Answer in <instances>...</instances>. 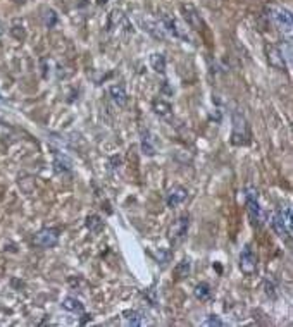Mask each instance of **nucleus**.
I'll return each instance as SVG.
<instances>
[{"label": "nucleus", "instance_id": "nucleus-1", "mask_svg": "<svg viewBox=\"0 0 293 327\" xmlns=\"http://www.w3.org/2000/svg\"><path fill=\"white\" fill-rule=\"evenodd\" d=\"M245 203H247V214L248 219H250L252 226L255 227H262L266 222V214L262 210L261 203H259V195L257 190L252 186H248L245 190Z\"/></svg>", "mask_w": 293, "mask_h": 327}, {"label": "nucleus", "instance_id": "nucleus-2", "mask_svg": "<svg viewBox=\"0 0 293 327\" xmlns=\"http://www.w3.org/2000/svg\"><path fill=\"white\" fill-rule=\"evenodd\" d=\"M272 229L278 234L279 238H285L290 240L293 233V222H292V209L285 207V209H279L278 212L272 216Z\"/></svg>", "mask_w": 293, "mask_h": 327}, {"label": "nucleus", "instance_id": "nucleus-3", "mask_svg": "<svg viewBox=\"0 0 293 327\" xmlns=\"http://www.w3.org/2000/svg\"><path fill=\"white\" fill-rule=\"evenodd\" d=\"M247 141H248V124L242 114L235 112V114H233L231 143L240 147V145H247Z\"/></svg>", "mask_w": 293, "mask_h": 327}, {"label": "nucleus", "instance_id": "nucleus-4", "mask_svg": "<svg viewBox=\"0 0 293 327\" xmlns=\"http://www.w3.org/2000/svg\"><path fill=\"white\" fill-rule=\"evenodd\" d=\"M159 21H161L166 35L172 36V38H179V40H190L188 33H186V28L174 18V16L162 14L161 18H159Z\"/></svg>", "mask_w": 293, "mask_h": 327}, {"label": "nucleus", "instance_id": "nucleus-5", "mask_svg": "<svg viewBox=\"0 0 293 327\" xmlns=\"http://www.w3.org/2000/svg\"><path fill=\"white\" fill-rule=\"evenodd\" d=\"M33 243L40 248H54L59 243V231L55 227H43L35 234Z\"/></svg>", "mask_w": 293, "mask_h": 327}, {"label": "nucleus", "instance_id": "nucleus-6", "mask_svg": "<svg viewBox=\"0 0 293 327\" xmlns=\"http://www.w3.org/2000/svg\"><path fill=\"white\" fill-rule=\"evenodd\" d=\"M271 18L274 21V24L281 29L286 35H292V28H293V21H292V14H290L288 9L283 7H271Z\"/></svg>", "mask_w": 293, "mask_h": 327}, {"label": "nucleus", "instance_id": "nucleus-7", "mask_svg": "<svg viewBox=\"0 0 293 327\" xmlns=\"http://www.w3.org/2000/svg\"><path fill=\"white\" fill-rule=\"evenodd\" d=\"M188 227H190V216L188 214H183V216H179L174 220V224L169 229V238H171L172 243H181L185 240L186 233H188Z\"/></svg>", "mask_w": 293, "mask_h": 327}, {"label": "nucleus", "instance_id": "nucleus-8", "mask_svg": "<svg viewBox=\"0 0 293 327\" xmlns=\"http://www.w3.org/2000/svg\"><path fill=\"white\" fill-rule=\"evenodd\" d=\"M240 269L245 276H252L257 270V257L252 252L250 244H247L240 253Z\"/></svg>", "mask_w": 293, "mask_h": 327}, {"label": "nucleus", "instance_id": "nucleus-9", "mask_svg": "<svg viewBox=\"0 0 293 327\" xmlns=\"http://www.w3.org/2000/svg\"><path fill=\"white\" fill-rule=\"evenodd\" d=\"M138 22H140V26H142V29L143 31H146L150 36H154L155 40H164L166 36V31H164V28H162V24H161V21L159 19H152V18H143V16H140L138 18Z\"/></svg>", "mask_w": 293, "mask_h": 327}, {"label": "nucleus", "instance_id": "nucleus-10", "mask_svg": "<svg viewBox=\"0 0 293 327\" xmlns=\"http://www.w3.org/2000/svg\"><path fill=\"white\" fill-rule=\"evenodd\" d=\"M186 198H188V190L179 186V184H174V186L169 190L168 196H166V205H168L169 209H176V207L185 203Z\"/></svg>", "mask_w": 293, "mask_h": 327}, {"label": "nucleus", "instance_id": "nucleus-11", "mask_svg": "<svg viewBox=\"0 0 293 327\" xmlns=\"http://www.w3.org/2000/svg\"><path fill=\"white\" fill-rule=\"evenodd\" d=\"M181 12H183V18H185V22L190 26V28L192 29L202 28V18H200V14H198V11L193 7L192 4H183Z\"/></svg>", "mask_w": 293, "mask_h": 327}, {"label": "nucleus", "instance_id": "nucleus-12", "mask_svg": "<svg viewBox=\"0 0 293 327\" xmlns=\"http://www.w3.org/2000/svg\"><path fill=\"white\" fill-rule=\"evenodd\" d=\"M266 55H268L269 64L274 69H285L286 67V59L283 55L279 45H268L266 47Z\"/></svg>", "mask_w": 293, "mask_h": 327}, {"label": "nucleus", "instance_id": "nucleus-13", "mask_svg": "<svg viewBox=\"0 0 293 327\" xmlns=\"http://www.w3.org/2000/svg\"><path fill=\"white\" fill-rule=\"evenodd\" d=\"M73 169V160L64 153H59V152H54V171L55 174H66L71 173Z\"/></svg>", "mask_w": 293, "mask_h": 327}, {"label": "nucleus", "instance_id": "nucleus-14", "mask_svg": "<svg viewBox=\"0 0 293 327\" xmlns=\"http://www.w3.org/2000/svg\"><path fill=\"white\" fill-rule=\"evenodd\" d=\"M140 145H142V152L146 157H154L155 155V145L152 141V134L148 130H142V134H140Z\"/></svg>", "mask_w": 293, "mask_h": 327}, {"label": "nucleus", "instance_id": "nucleus-15", "mask_svg": "<svg viewBox=\"0 0 293 327\" xmlns=\"http://www.w3.org/2000/svg\"><path fill=\"white\" fill-rule=\"evenodd\" d=\"M109 95H111L112 102L118 104L119 107H124V105L128 104V93H126L122 85H112V87L109 88Z\"/></svg>", "mask_w": 293, "mask_h": 327}, {"label": "nucleus", "instance_id": "nucleus-16", "mask_svg": "<svg viewBox=\"0 0 293 327\" xmlns=\"http://www.w3.org/2000/svg\"><path fill=\"white\" fill-rule=\"evenodd\" d=\"M122 317H124V322L131 327H140L145 324V317H143V313L138 312V310H126V312L122 313Z\"/></svg>", "mask_w": 293, "mask_h": 327}, {"label": "nucleus", "instance_id": "nucleus-17", "mask_svg": "<svg viewBox=\"0 0 293 327\" xmlns=\"http://www.w3.org/2000/svg\"><path fill=\"white\" fill-rule=\"evenodd\" d=\"M152 109H154L155 114H157L159 117H162V119L171 117V114H172L171 104H169V102H166V100H162V98H159V100H154V104H152Z\"/></svg>", "mask_w": 293, "mask_h": 327}, {"label": "nucleus", "instance_id": "nucleus-18", "mask_svg": "<svg viewBox=\"0 0 293 327\" xmlns=\"http://www.w3.org/2000/svg\"><path fill=\"white\" fill-rule=\"evenodd\" d=\"M85 226H86V229H88L90 233L98 234V233H102V229H104V220H102L100 216H97V214H92V216L86 217Z\"/></svg>", "mask_w": 293, "mask_h": 327}, {"label": "nucleus", "instance_id": "nucleus-19", "mask_svg": "<svg viewBox=\"0 0 293 327\" xmlns=\"http://www.w3.org/2000/svg\"><path fill=\"white\" fill-rule=\"evenodd\" d=\"M148 62H150V67L154 69L159 74H164L166 72V57L164 54H159V52H154L148 57Z\"/></svg>", "mask_w": 293, "mask_h": 327}, {"label": "nucleus", "instance_id": "nucleus-20", "mask_svg": "<svg viewBox=\"0 0 293 327\" xmlns=\"http://www.w3.org/2000/svg\"><path fill=\"white\" fill-rule=\"evenodd\" d=\"M62 308L68 310V312H73V313H83L85 312L83 303L79 302L78 298H74V296H68V298H64V302H62Z\"/></svg>", "mask_w": 293, "mask_h": 327}, {"label": "nucleus", "instance_id": "nucleus-21", "mask_svg": "<svg viewBox=\"0 0 293 327\" xmlns=\"http://www.w3.org/2000/svg\"><path fill=\"white\" fill-rule=\"evenodd\" d=\"M193 295H195L197 300H200V302H207V300H211V296H212V289L207 283H200L195 286Z\"/></svg>", "mask_w": 293, "mask_h": 327}, {"label": "nucleus", "instance_id": "nucleus-22", "mask_svg": "<svg viewBox=\"0 0 293 327\" xmlns=\"http://www.w3.org/2000/svg\"><path fill=\"white\" fill-rule=\"evenodd\" d=\"M190 270H192V262H190V259H183L181 262L174 267V274L178 279H185L190 274Z\"/></svg>", "mask_w": 293, "mask_h": 327}, {"label": "nucleus", "instance_id": "nucleus-23", "mask_svg": "<svg viewBox=\"0 0 293 327\" xmlns=\"http://www.w3.org/2000/svg\"><path fill=\"white\" fill-rule=\"evenodd\" d=\"M57 21L59 18L54 9H45V11H43V24H45L47 28H54V26L57 24Z\"/></svg>", "mask_w": 293, "mask_h": 327}, {"label": "nucleus", "instance_id": "nucleus-24", "mask_svg": "<svg viewBox=\"0 0 293 327\" xmlns=\"http://www.w3.org/2000/svg\"><path fill=\"white\" fill-rule=\"evenodd\" d=\"M204 326H207V327H212V326H216V327H224L226 324L222 322V320L219 319L218 315H214V313H212V315H209L207 319L204 320Z\"/></svg>", "mask_w": 293, "mask_h": 327}, {"label": "nucleus", "instance_id": "nucleus-25", "mask_svg": "<svg viewBox=\"0 0 293 327\" xmlns=\"http://www.w3.org/2000/svg\"><path fill=\"white\" fill-rule=\"evenodd\" d=\"M143 295H145L146 298L150 300V303H152V305H157V298H155V295H154V289H152V288H150V289H146V291L143 293Z\"/></svg>", "mask_w": 293, "mask_h": 327}, {"label": "nucleus", "instance_id": "nucleus-26", "mask_svg": "<svg viewBox=\"0 0 293 327\" xmlns=\"http://www.w3.org/2000/svg\"><path fill=\"white\" fill-rule=\"evenodd\" d=\"M2 33H4V28H2V24H0V36H2Z\"/></svg>", "mask_w": 293, "mask_h": 327}, {"label": "nucleus", "instance_id": "nucleus-27", "mask_svg": "<svg viewBox=\"0 0 293 327\" xmlns=\"http://www.w3.org/2000/svg\"><path fill=\"white\" fill-rule=\"evenodd\" d=\"M102 2H104V4H105V2H107V0H98V4H102Z\"/></svg>", "mask_w": 293, "mask_h": 327}, {"label": "nucleus", "instance_id": "nucleus-28", "mask_svg": "<svg viewBox=\"0 0 293 327\" xmlns=\"http://www.w3.org/2000/svg\"><path fill=\"white\" fill-rule=\"evenodd\" d=\"M0 100H2V97H0Z\"/></svg>", "mask_w": 293, "mask_h": 327}]
</instances>
